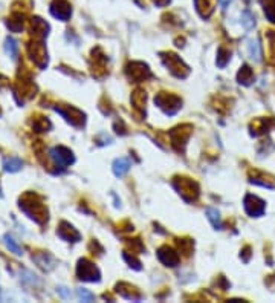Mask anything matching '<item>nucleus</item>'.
Returning <instances> with one entry per match:
<instances>
[{
  "instance_id": "nucleus-1",
  "label": "nucleus",
  "mask_w": 275,
  "mask_h": 303,
  "mask_svg": "<svg viewBox=\"0 0 275 303\" xmlns=\"http://www.w3.org/2000/svg\"><path fill=\"white\" fill-rule=\"evenodd\" d=\"M20 210L31 218L32 221H36L37 224L43 225L45 222H48V210L46 207L42 204V202L37 199L36 194L28 193L20 199V204H19Z\"/></svg>"
},
{
  "instance_id": "nucleus-2",
  "label": "nucleus",
  "mask_w": 275,
  "mask_h": 303,
  "mask_svg": "<svg viewBox=\"0 0 275 303\" xmlns=\"http://www.w3.org/2000/svg\"><path fill=\"white\" fill-rule=\"evenodd\" d=\"M155 105L159 109H162L167 115H175L182 108V101L179 96H176L173 93L161 92L155 96Z\"/></svg>"
},
{
  "instance_id": "nucleus-3",
  "label": "nucleus",
  "mask_w": 275,
  "mask_h": 303,
  "mask_svg": "<svg viewBox=\"0 0 275 303\" xmlns=\"http://www.w3.org/2000/svg\"><path fill=\"white\" fill-rule=\"evenodd\" d=\"M173 185L178 190V193L184 197V200H187V202H193L199 196V187H197V184L193 179L176 178L173 181Z\"/></svg>"
},
{
  "instance_id": "nucleus-4",
  "label": "nucleus",
  "mask_w": 275,
  "mask_h": 303,
  "mask_svg": "<svg viewBox=\"0 0 275 303\" xmlns=\"http://www.w3.org/2000/svg\"><path fill=\"white\" fill-rule=\"evenodd\" d=\"M77 276L80 280H84V282H99L101 273L95 266V263H92L87 259H80L77 265Z\"/></svg>"
},
{
  "instance_id": "nucleus-5",
  "label": "nucleus",
  "mask_w": 275,
  "mask_h": 303,
  "mask_svg": "<svg viewBox=\"0 0 275 303\" xmlns=\"http://www.w3.org/2000/svg\"><path fill=\"white\" fill-rule=\"evenodd\" d=\"M162 60L165 63V66L170 69V72L179 77V78H185L188 74H190V67L187 64H184V61L175 55V54H162Z\"/></svg>"
},
{
  "instance_id": "nucleus-6",
  "label": "nucleus",
  "mask_w": 275,
  "mask_h": 303,
  "mask_svg": "<svg viewBox=\"0 0 275 303\" xmlns=\"http://www.w3.org/2000/svg\"><path fill=\"white\" fill-rule=\"evenodd\" d=\"M243 204H245L246 213H248L249 216H252V218L261 216V215L264 213V210H266L264 200H261L258 196H254V194H246Z\"/></svg>"
},
{
  "instance_id": "nucleus-7",
  "label": "nucleus",
  "mask_w": 275,
  "mask_h": 303,
  "mask_svg": "<svg viewBox=\"0 0 275 303\" xmlns=\"http://www.w3.org/2000/svg\"><path fill=\"white\" fill-rule=\"evenodd\" d=\"M51 156L55 161V164L60 165V167H67V165H71L75 161L74 153L69 150V149L63 147V146L51 149Z\"/></svg>"
},
{
  "instance_id": "nucleus-8",
  "label": "nucleus",
  "mask_w": 275,
  "mask_h": 303,
  "mask_svg": "<svg viewBox=\"0 0 275 303\" xmlns=\"http://www.w3.org/2000/svg\"><path fill=\"white\" fill-rule=\"evenodd\" d=\"M127 74H128L130 78H133L136 81H143V80L152 77V72L149 69V66L144 64V63H140V61L130 63L127 66Z\"/></svg>"
},
{
  "instance_id": "nucleus-9",
  "label": "nucleus",
  "mask_w": 275,
  "mask_h": 303,
  "mask_svg": "<svg viewBox=\"0 0 275 303\" xmlns=\"http://www.w3.org/2000/svg\"><path fill=\"white\" fill-rule=\"evenodd\" d=\"M51 13L54 17L66 22L69 20L72 14V8H71V4L67 2V0H54V4L51 5Z\"/></svg>"
},
{
  "instance_id": "nucleus-10",
  "label": "nucleus",
  "mask_w": 275,
  "mask_h": 303,
  "mask_svg": "<svg viewBox=\"0 0 275 303\" xmlns=\"http://www.w3.org/2000/svg\"><path fill=\"white\" fill-rule=\"evenodd\" d=\"M158 257H159V260L165 265V266H176L178 263H179V260H181V257H179V254L173 250V248H170V247H162V248H159L158 250Z\"/></svg>"
},
{
  "instance_id": "nucleus-11",
  "label": "nucleus",
  "mask_w": 275,
  "mask_h": 303,
  "mask_svg": "<svg viewBox=\"0 0 275 303\" xmlns=\"http://www.w3.org/2000/svg\"><path fill=\"white\" fill-rule=\"evenodd\" d=\"M58 236L66 242H78L81 239V234L67 222H61L58 227Z\"/></svg>"
},
{
  "instance_id": "nucleus-12",
  "label": "nucleus",
  "mask_w": 275,
  "mask_h": 303,
  "mask_svg": "<svg viewBox=\"0 0 275 303\" xmlns=\"http://www.w3.org/2000/svg\"><path fill=\"white\" fill-rule=\"evenodd\" d=\"M54 109H55V112H58L67 123H71L72 126H81V124H84V120L74 117V114L78 112V109H75V108L67 106V108H54Z\"/></svg>"
},
{
  "instance_id": "nucleus-13",
  "label": "nucleus",
  "mask_w": 275,
  "mask_h": 303,
  "mask_svg": "<svg viewBox=\"0 0 275 303\" xmlns=\"http://www.w3.org/2000/svg\"><path fill=\"white\" fill-rule=\"evenodd\" d=\"M130 167H131V164H130V161L127 158H118V159H115L112 168H113L115 176L121 178V176H124L130 170Z\"/></svg>"
},
{
  "instance_id": "nucleus-14",
  "label": "nucleus",
  "mask_w": 275,
  "mask_h": 303,
  "mask_svg": "<svg viewBox=\"0 0 275 303\" xmlns=\"http://www.w3.org/2000/svg\"><path fill=\"white\" fill-rule=\"evenodd\" d=\"M22 167H23V162H22V159H20V158H17V156L7 158V159L4 161V168H5V172L16 173V172H19V170H20Z\"/></svg>"
},
{
  "instance_id": "nucleus-15",
  "label": "nucleus",
  "mask_w": 275,
  "mask_h": 303,
  "mask_svg": "<svg viewBox=\"0 0 275 303\" xmlns=\"http://www.w3.org/2000/svg\"><path fill=\"white\" fill-rule=\"evenodd\" d=\"M237 80H238V83H242L245 86L251 84V81H254V72H252L251 67L245 64L242 69H240V72L237 75Z\"/></svg>"
},
{
  "instance_id": "nucleus-16",
  "label": "nucleus",
  "mask_w": 275,
  "mask_h": 303,
  "mask_svg": "<svg viewBox=\"0 0 275 303\" xmlns=\"http://www.w3.org/2000/svg\"><path fill=\"white\" fill-rule=\"evenodd\" d=\"M248 52H249V57H251L254 61H257V63L261 61L263 54H261V45L258 43V40H251V42H249Z\"/></svg>"
},
{
  "instance_id": "nucleus-17",
  "label": "nucleus",
  "mask_w": 275,
  "mask_h": 303,
  "mask_svg": "<svg viewBox=\"0 0 275 303\" xmlns=\"http://www.w3.org/2000/svg\"><path fill=\"white\" fill-rule=\"evenodd\" d=\"M261 5L267 20L275 23V0H261Z\"/></svg>"
},
{
  "instance_id": "nucleus-18",
  "label": "nucleus",
  "mask_w": 275,
  "mask_h": 303,
  "mask_svg": "<svg viewBox=\"0 0 275 303\" xmlns=\"http://www.w3.org/2000/svg\"><path fill=\"white\" fill-rule=\"evenodd\" d=\"M206 216H208L210 222L213 224V227L216 230H220L222 228V218H220V213L216 210V209H206Z\"/></svg>"
},
{
  "instance_id": "nucleus-19",
  "label": "nucleus",
  "mask_w": 275,
  "mask_h": 303,
  "mask_svg": "<svg viewBox=\"0 0 275 303\" xmlns=\"http://www.w3.org/2000/svg\"><path fill=\"white\" fill-rule=\"evenodd\" d=\"M4 241H5V245H7V248L11 251V253H14L16 256H22L23 254V251H22V248L17 245V242L11 238L10 234H5V238H4Z\"/></svg>"
},
{
  "instance_id": "nucleus-20",
  "label": "nucleus",
  "mask_w": 275,
  "mask_h": 303,
  "mask_svg": "<svg viewBox=\"0 0 275 303\" xmlns=\"http://www.w3.org/2000/svg\"><path fill=\"white\" fill-rule=\"evenodd\" d=\"M229 58H231V52L226 51L225 48H219V51H217V60H216L217 66L219 67H225L228 64Z\"/></svg>"
},
{
  "instance_id": "nucleus-21",
  "label": "nucleus",
  "mask_w": 275,
  "mask_h": 303,
  "mask_svg": "<svg viewBox=\"0 0 275 303\" xmlns=\"http://www.w3.org/2000/svg\"><path fill=\"white\" fill-rule=\"evenodd\" d=\"M242 25L249 31V29H252L254 28V25H255V17L251 14V11H243V14H242Z\"/></svg>"
},
{
  "instance_id": "nucleus-22",
  "label": "nucleus",
  "mask_w": 275,
  "mask_h": 303,
  "mask_svg": "<svg viewBox=\"0 0 275 303\" xmlns=\"http://www.w3.org/2000/svg\"><path fill=\"white\" fill-rule=\"evenodd\" d=\"M7 52L10 54V57L11 58H17V52H19V45H17V42L14 40V39H7Z\"/></svg>"
},
{
  "instance_id": "nucleus-23",
  "label": "nucleus",
  "mask_w": 275,
  "mask_h": 303,
  "mask_svg": "<svg viewBox=\"0 0 275 303\" xmlns=\"http://www.w3.org/2000/svg\"><path fill=\"white\" fill-rule=\"evenodd\" d=\"M124 259H125V260H127V263H128L131 268H134V269H141V268H143V266H141V262L138 260L134 256H130L127 251L124 253Z\"/></svg>"
},
{
  "instance_id": "nucleus-24",
  "label": "nucleus",
  "mask_w": 275,
  "mask_h": 303,
  "mask_svg": "<svg viewBox=\"0 0 275 303\" xmlns=\"http://www.w3.org/2000/svg\"><path fill=\"white\" fill-rule=\"evenodd\" d=\"M77 294H78V297H80L83 301H93V300H95V295H93L90 291L84 289V288H80V289L77 291Z\"/></svg>"
},
{
  "instance_id": "nucleus-25",
  "label": "nucleus",
  "mask_w": 275,
  "mask_h": 303,
  "mask_svg": "<svg viewBox=\"0 0 275 303\" xmlns=\"http://www.w3.org/2000/svg\"><path fill=\"white\" fill-rule=\"evenodd\" d=\"M57 292L63 297V298H71V289H67V288H64V286H58L57 288Z\"/></svg>"
},
{
  "instance_id": "nucleus-26",
  "label": "nucleus",
  "mask_w": 275,
  "mask_h": 303,
  "mask_svg": "<svg viewBox=\"0 0 275 303\" xmlns=\"http://www.w3.org/2000/svg\"><path fill=\"white\" fill-rule=\"evenodd\" d=\"M153 4L156 7H167L170 4V0H153Z\"/></svg>"
},
{
  "instance_id": "nucleus-27",
  "label": "nucleus",
  "mask_w": 275,
  "mask_h": 303,
  "mask_svg": "<svg viewBox=\"0 0 275 303\" xmlns=\"http://www.w3.org/2000/svg\"><path fill=\"white\" fill-rule=\"evenodd\" d=\"M231 2H232V0H219V4H220V7H222L223 10H226Z\"/></svg>"
}]
</instances>
